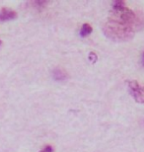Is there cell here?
<instances>
[{
	"mask_svg": "<svg viewBox=\"0 0 144 152\" xmlns=\"http://www.w3.org/2000/svg\"><path fill=\"white\" fill-rule=\"evenodd\" d=\"M136 30L114 18L109 17L103 25V32L109 39L115 42H127L133 39Z\"/></svg>",
	"mask_w": 144,
	"mask_h": 152,
	"instance_id": "obj_1",
	"label": "cell"
},
{
	"mask_svg": "<svg viewBox=\"0 0 144 152\" xmlns=\"http://www.w3.org/2000/svg\"><path fill=\"white\" fill-rule=\"evenodd\" d=\"M93 31V29H92V27L89 25V24L85 23L82 25V28H81V31H80V35L82 37H87L89 36Z\"/></svg>",
	"mask_w": 144,
	"mask_h": 152,
	"instance_id": "obj_5",
	"label": "cell"
},
{
	"mask_svg": "<svg viewBox=\"0 0 144 152\" xmlns=\"http://www.w3.org/2000/svg\"><path fill=\"white\" fill-rule=\"evenodd\" d=\"M130 94L136 102L144 104V86H141L136 80H131L128 83Z\"/></svg>",
	"mask_w": 144,
	"mask_h": 152,
	"instance_id": "obj_2",
	"label": "cell"
},
{
	"mask_svg": "<svg viewBox=\"0 0 144 152\" xmlns=\"http://www.w3.org/2000/svg\"><path fill=\"white\" fill-rule=\"evenodd\" d=\"M17 16V13L13 10H9V9L3 8L0 11V22H5V21L13 20Z\"/></svg>",
	"mask_w": 144,
	"mask_h": 152,
	"instance_id": "obj_3",
	"label": "cell"
},
{
	"mask_svg": "<svg viewBox=\"0 0 144 152\" xmlns=\"http://www.w3.org/2000/svg\"><path fill=\"white\" fill-rule=\"evenodd\" d=\"M124 6H125L124 2V1H119V0H118V1H115L114 3H113V8H121V7H124Z\"/></svg>",
	"mask_w": 144,
	"mask_h": 152,
	"instance_id": "obj_6",
	"label": "cell"
},
{
	"mask_svg": "<svg viewBox=\"0 0 144 152\" xmlns=\"http://www.w3.org/2000/svg\"><path fill=\"white\" fill-rule=\"evenodd\" d=\"M53 147L50 146V145H48V146H45V149L44 150H42L41 152H53Z\"/></svg>",
	"mask_w": 144,
	"mask_h": 152,
	"instance_id": "obj_8",
	"label": "cell"
},
{
	"mask_svg": "<svg viewBox=\"0 0 144 152\" xmlns=\"http://www.w3.org/2000/svg\"><path fill=\"white\" fill-rule=\"evenodd\" d=\"M142 65L144 66V53H143V54H142Z\"/></svg>",
	"mask_w": 144,
	"mask_h": 152,
	"instance_id": "obj_9",
	"label": "cell"
},
{
	"mask_svg": "<svg viewBox=\"0 0 144 152\" xmlns=\"http://www.w3.org/2000/svg\"><path fill=\"white\" fill-rule=\"evenodd\" d=\"M47 1H35L34 2V4H35L36 6H38V7H42V6H44L47 4Z\"/></svg>",
	"mask_w": 144,
	"mask_h": 152,
	"instance_id": "obj_7",
	"label": "cell"
},
{
	"mask_svg": "<svg viewBox=\"0 0 144 152\" xmlns=\"http://www.w3.org/2000/svg\"><path fill=\"white\" fill-rule=\"evenodd\" d=\"M53 78L56 79V81H63L65 80L67 75H66V72L61 68H56L53 71Z\"/></svg>",
	"mask_w": 144,
	"mask_h": 152,
	"instance_id": "obj_4",
	"label": "cell"
},
{
	"mask_svg": "<svg viewBox=\"0 0 144 152\" xmlns=\"http://www.w3.org/2000/svg\"><path fill=\"white\" fill-rule=\"evenodd\" d=\"M0 45H1V41H0Z\"/></svg>",
	"mask_w": 144,
	"mask_h": 152,
	"instance_id": "obj_10",
	"label": "cell"
}]
</instances>
